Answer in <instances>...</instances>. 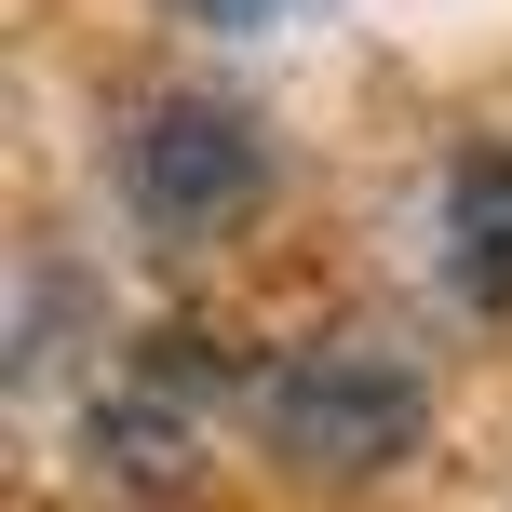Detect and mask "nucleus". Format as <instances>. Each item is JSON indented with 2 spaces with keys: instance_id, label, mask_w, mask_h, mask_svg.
<instances>
[{
  "instance_id": "39448f33",
  "label": "nucleus",
  "mask_w": 512,
  "mask_h": 512,
  "mask_svg": "<svg viewBox=\"0 0 512 512\" xmlns=\"http://www.w3.org/2000/svg\"><path fill=\"white\" fill-rule=\"evenodd\" d=\"M54 364H68V270H27V310H14V378H54Z\"/></svg>"
},
{
  "instance_id": "7ed1b4c3",
  "label": "nucleus",
  "mask_w": 512,
  "mask_h": 512,
  "mask_svg": "<svg viewBox=\"0 0 512 512\" xmlns=\"http://www.w3.org/2000/svg\"><path fill=\"white\" fill-rule=\"evenodd\" d=\"M203 405H216V351L203 337H149L122 378L95 391V472L135 499H176L203 459Z\"/></svg>"
},
{
  "instance_id": "20e7f679",
  "label": "nucleus",
  "mask_w": 512,
  "mask_h": 512,
  "mask_svg": "<svg viewBox=\"0 0 512 512\" xmlns=\"http://www.w3.org/2000/svg\"><path fill=\"white\" fill-rule=\"evenodd\" d=\"M445 270H459V297L512 310V149L459 162V189H445Z\"/></svg>"
},
{
  "instance_id": "423d86ee",
  "label": "nucleus",
  "mask_w": 512,
  "mask_h": 512,
  "mask_svg": "<svg viewBox=\"0 0 512 512\" xmlns=\"http://www.w3.org/2000/svg\"><path fill=\"white\" fill-rule=\"evenodd\" d=\"M176 14H203V27H270L283 0H176Z\"/></svg>"
},
{
  "instance_id": "f03ea898",
  "label": "nucleus",
  "mask_w": 512,
  "mask_h": 512,
  "mask_svg": "<svg viewBox=\"0 0 512 512\" xmlns=\"http://www.w3.org/2000/svg\"><path fill=\"white\" fill-rule=\"evenodd\" d=\"M122 203L149 216L162 243L243 230V216L270 203V135H256V108H230V95H162L149 122L122 135Z\"/></svg>"
},
{
  "instance_id": "f257e3e1",
  "label": "nucleus",
  "mask_w": 512,
  "mask_h": 512,
  "mask_svg": "<svg viewBox=\"0 0 512 512\" xmlns=\"http://www.w3.org/2000/svg\"><path fill=\"white\" fill-rule=\"evenodd\" d=\"M256 432L297 472H391L418 445V364L378 337H310L256 378Z\"/></svg>"
}]
</instances>
